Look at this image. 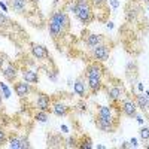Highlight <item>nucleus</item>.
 Segmentation results:
<instances>
[{
	"instance_id": "1",
	"label": "nucleus",
	"mask_w": 149,
	"mask_h": 149,
	"mask_svg": "<svg viewBox=\"0 0 149 149\" xmlns=\"http://www.w3.org/2000/svg\"><path fill=\"white\" fill-rule=\"evenodd\" d=\"M76 18L84 24V26H88V24L94 19V9L90 3V0H76Z\"/></svg>"
},
{
	"instance_id": "2",
	"label": "nucleus",
	"mask_w": 149,
	"mask_h": 149,
	"mask_svg": "<svg viewBox=\"0 0 149 149\" xmlns=\"http://www.w3.org/2000/svg\"><path fill=\"white\" fill-rule=\"evenodd\" d=\"M95 125L98 130L104 133H113L118 127V118L112 116H97L95 118Z\"/></svg>"
},
{
	"instance_id": "3",
	"label": "nucleus",
	"mask_w": 149,
	"mask_h": 149,
	"mask_svg": "<svg viewBox=\"0 0 149 149\" xmlns=\"http://www.w3.org/2000/svg\"><path fill=\"white\" fill-rule=\"evenodd\" d=\"M91 57L95 61H98V63H104V61H107L109 57H110V46L104 42L100 43L94 49H91Z\"/></svg>"
},
{
	"instance_id": "4",
	"label": "nucleus",
	"mask_w": 149,
	"mask_h": 149,
	"mask_svg": "<svg viewBox=\"0 0 149 149\" xmlns=\"http://www.w3.org/2000/svg\"><path fill=\"white\" fill-rule=\"evenodd\" d=\"M121 112L128 118H134L137 115V104H136V100H133L131 97H125L124 100H121Z\"/></svg>"
},
{
	"instance_id": "5",
	"label": "nucleus",
	"mask_w": 149,
	"mask_h": 149,
	"mask_svg": "<svg viewBox=\"0 0 149 149\" xmlns=\"http://www.w3.org/2000/svg\"><path fill=\"white\" fill-rule=\"evenodd\" d=\"M51 18H54V19L60 24V27L63 29L64 33L70 29V18H69V15H67V10H66V9L54 10V14L51 15Z\"/></svg>"
},
{
	"instance_id": "6",
	"label": "nucleus",
	"mask_w": 149,
	"mask_h": 149,
	"mask_svg": "<svg viewBox=\"0 0 149 149\" xmlns=\"http://www.w3.org/2000/svg\"><path fill=\"white\" fill-rule=\"evenodd\" d=\"M30 51H31V55H33L36 60H39V61H51V57H49L48 49H46L43 45L30 43Z\"/></svg>"
},
{
	"instance_id": "7",
	"label": "nucleus",
	"mask_w": 149,
	"mask_h": 149,
	"mask_svg": "<svg viewBox=\"0 0 149 149\" xmlns=\"http://www.w3.org/2000/svg\"><path fill=\"white\" fill-rule=\"evenodd\" d=\"M106 94H107V98H109L110 102L116 103V102H121V100H122L124 94H125V90H124L122 85L115 84V85L109 86V88L106 90Z\"/></svg>"
},
{
	"instance_id": "8",
	"label": "nucleus",
	"mask_w": 149,
	"mask_h": 149,
	"mask_svg": "<svg viewBox=\"0 0 149 149\" xmlns=\"http://www.w3.org/2000/svg\"><path fill=\"white\" fill-rule=\"evenodd\" d=\"M103 74H104V69L102 66V63H98V61H94V63L88 64L85 67V76L86 78H103Z\"/></svg>"
},
{
	"instance_id": "9",
	"label": "nucleus",
	"mask_w": 149,
	"mask_h": 149,
	"mask_svg": "<svg viewBox=\"0 0 149 149\" xmlns=\"http://www.w3.org/2000/svg\"><path fill=\"white\" fill-rule=\"evenodd\" d=\"M8 146L10 149H30V142L27 137H18V136H12L8 139Z\"/></svg>"
},
{
	"instance_id": "10",
	"label": "nucleus",
	"mask_w": 149,
	"mask_h": 149,
	"mask_svg": "<svg viewBox=\"0 0 149 149\" xmlns=\"http://www.w3.org/2000/svg\"><path fill=\"white\" fill-rule=\"evenodd\" d=\"M0 73L3 74V78H5L8 82L14 84L15 79H17V76H18V67H17L14 63H9V61H8V64H6L2 70H0Z\"/></svg>"
},
{
	"instance_id": "11",
	"label": "nucleus",
	"mask_w": 149,
	"mask_h": 149,
	"mask_svg": "<svg viewBox=\"0 0 149 149\" xmlns=\"http://www.w3.org/2000/svg\"><path fill=\"white\" fill-rule=\"evenodd\" d=\"M48 31H49V36H51L54 40H58L60 37H63L66 34L63 31V29L60 27V24L54 18H49V21H48Z\"/></svg>"
},
{
	"instance_id": "12",
	"label": "nucleus",
	"mask_w": 149,
	"mask_h": 149,
	"mask_svg": "<svg viewBox=\"0 0 149 149\" xmlns=\"http://www.w3.org/2000/svg\"><path fill=\"white\" fill-rule=\"evenodd\" d=\"M34 107L37 110H46V112H49V110H51V98H49V95L39 93V94L36 95Z\"/></svg>"
},
{
	"instance_id": "13",
	"label": "nucleus",
	"mask_w": 149,
	"mask_h": 149,
	"mask_svg": "<svg viewBox=\"0 0 149 149\" xmlns=\"http://www.w3.org/2000/svg\"><path fill=\"white\" fill-rule=\"evenodd\" d=\"M14 91L17 93V95L19 98H26L30 95L31 93V84L26 82V81H21V82H15L14 84Z\"/></svg>"
},
{
	"instance_id": "14",
	"label": "nucleus",
	"mask_w": 149,
	"mask_h": 149,
	"mask_svg": "<svg viewBox=\"0 0 149 149\" xmlns=\"http://www.w3.org/2000/svg\"><path fill=\"white\" fill-rule=\"evenodd\" d=\"M69 110H70V107L60 100H55V102L51 103V112L57 116H66L69 113Z\"/></svg>"
},
{
	"instance_id": "15",
	"label": "nucleus",
	"mask_w": 149,
	"mask_h": 149,
	"mask_svg": "<svg viewBox=\"0 0 149 149\" xmlns=\"http://www.w3.org/2000/svg\"><path fill=\"white\" fill-rule=\"evenodd\" d=\"M103 42H104V36L103 34H97V33L88 34V36H86V39H85V45L88 46V49H94L95 46H98Z\"/></svg>"
},
{
	"instance_id": "16",
	"label": "nucleus",
	"mask_w": 149,
	"mask_h": 149,
	"mask_svg": "<svg viewBox=\"0 0 149 149\" xmlns=\"http://www.w3.org/2000/svg\"><path fill=\"white\" fill-rule=\"evenodd\" d=\"M86 86L90 88L93 94H97L103 88V78H94V76L86 78Z\"/></svg>"
},
{
	"instance_id": "17",
	"label": "nucleus",
	"mask_w": 149,
	"mask_h": 149,
	"mask_svg": "<svg viewBox=\"0 0 149 149\" xmlns=\"http://www.w3.org/2000/svg\"><path fill=\"white\" fill-rule=\"evenodd\" d=\"M48 148H64V139L60 134H49L46 139Z\"/></svg>"
},
{
	"instance_id": "18",
	"label": "nucleus",
	"mask_w": 149,
	"mask_h": 149,
	"mask_svg": "<svg viewBox=\"0 0 149 149\" xmlns=\"http://www.w3.org/2000/svg\"><path fill=\"white\" fill-rule=\"evenodd\" d=\"M29 0H9V8L17 12V14H24L27 9Z\"/></svg>"
},
{
	"instance_id": "19",
	"label": "nucleus",
	"mask_w": 149,
	"mask_h": 149,
	"mask_svg": "<svg viewBox=\"0 0 149 149\" xmlns=\"http://www.w3.org/2000/svg\"><path fill=\"white\" fill-rule=\"evenodd\" d=\"M73 91L74 94H78L81 98H85V94H86V84L84 82L82 78H78V79H74L73 82Z\"/></svg>"
},
{
	"instance_id": "20",
	"label": "nucleus",
	"mask_w": 149,
	"mask_h": 149,
	"mask_svg": "<svg viewBox=\"0 0 149 149\" xmlns=\"http://www.w3.org/2000/svg\"><path fill=\"white\" fill-rule=\"evenodd\" d=\"M21 74H22V79L29 84H37L39 82V74H37V72H34L31 69H22Z\"/></svg>"
},
{
	"instance_id": "21",
	"label": "nucleus",
	"mask_w": 149,
	"mask_h": 149,
	"mask_svg": "<svg viewBox=\"0 0 149 149\" xmlns=\"http://www.w3.org/2000/svg\"><path fill=\"white\" fill-rule=\"evenodd\" d=\"M134 100H136V104H137V107H140L145 113L146 112H149V98L146 97V94H136L134 95Z\"/></svg>"
},
{
	"instance_id": "22",
	"label": "nucleus",
	"mask_w": 149,
	"mask_h": 149,
	"mask_svg": "<svg viewBox=\"0 0 149 149\" xmlns=\"http://www.w3.org/2000/svg\"><path fill=\"white\" fill-rule=\"evenodd\" d=\"M139 10H140V6L137 3H130L125 9V18L128 21H134L139 15Z\"/></svg>"
},
{
	"instance_id": "23",
	"label": "nucleus",
	"mask_w": 149,
	"mask_h": 149,
	"mask_svg": "<svg viewBox=\"0 0 149 149\" xmlns=\"http://www.w3.org/2000/svg\"><path fill=\"white\" fill-rule=\"evenodd\" d=\"M10 27H14V21L0 10V29L6 30V29H10Z\"/></svg>"
},
{
	"instance_id": "24",
	"label": "nucleus",
	"mask_w": 149,
	"mask_h": 149,
	"mask_svg": "<svg viewBox=\"0 0 149 149\" xmlns=\"http://www.w3.org/2000/svg\"><path fill=\"white\" fill-rule=\"evenodd\" d=\"M97 116H112V118H115L113 116V107H110V106H98Z\"/></svg>"
},
{
	"instance_id": "25",
	"label": "nucleus",
	"mask_w": 149,
	"mask_h": 149,
	"mask_svg": "<svg viewBox=\"0 0 149 149\" xmlns=\"http://www.w3.org/2000/svg\"><path fill=\"white\" fill-rule=\"evenodd\" d=\"M78 148H81V149H91V148H94L91 137H88V136H84V137L79 140V143H78Z\"/></svg>"
},
{
	"instance_id": "26",
	"label": "nucleus",
	"mask_w": 149,
	"mask_h": 149,
	"mask_svg": "<svg viewBox=\"0 0 149 149\" xmlns=\"http://www.w3.org/2000/svg\"><path fill=\"white\" fill-rule=\"evenodd\" d=\"M93 9H107V0H90Z\"/></svg>"
},
{
	"instance_id": "27",
	"label": "nucleus",
	"mask_w": 149,
	"mask_h": 149,
	"mask_svg": "<svg viewBox=\"0 0 149 149\" xmlns=\"http://www.w3.org/2000/svg\"><path fill=\"white\" fill-rule=\"evenodd\" d=\"M48 113L49 112H46V110H37V113L34 115V119L37 122H46L48 121Z\"/></svg>"
},
{
	"instance_id": "28",
	"label": "nucleus",
	"mask_w": 149,
	"mask_h": 149,
	"mask_svg": "<svg viewBox=\"0 0 149 149\" xmlns=\"http://www.w3.org/2000/svg\"><path fill=\"white\" fill-rule=\"evenodd\" d=\"M67 12H72V14L76 15V10H78V6H76V0H67L66 3V8H64Z\"/></svg>"
},
{
	"instance_id": "29",
	"label": "nucleus",
	"mask_w": 149,
	"mask_h": 149,
	"mask_svg": "<svg viewBox=\"0 0 149 149\" xmlns=\"http://www.w3.org/2000/svg\"><path fill=\"white\" fill-rule=\"evenodd\" d=\"M79 140L76 137H69L67 140H64V148H78Z\"/></svg>"
},
{
	"instance_id": "30",
	"label": "nucleus",
	"mask_w": 149,
	"mask_h": 149,
	"mask_svg": "<svg viewBox=\"0 0 149 149\" xmlns=\"http://www.w3.org/2000/svg\"><path fill=\"white\" fill-rule=\"evenodd\" d=\"M140 139L146 143V142H149V128L148 127H143V128H140Z\"/></svg>"
},
{
	"instance_id": "31",
	"label": "nucleus",
	"mask_w": 149,
	"mask_h": 149,
	"mask_svg": "<svg viewBox=\"0 0 149 149\" xmlns=\"http://www.w3.org/2000/svg\"><path fill=\"white\" fill-rule=\"evenodd\" d=\"M0 91L3 93V97H5V98H9V97H10V91H9V88H8L3 82H0Z\"/></svg>"
},
{
	"instance_id": "32",
	"label": "nucleus",
	"mask_w": 149,
	"mask_h": 149,
	"mask_svg": "<svg viewBox=\"0 0 149 149\" xmlns=\"http://www.w3.org/2000/svg\"><path fill=\"white\" fill-rule=\"evenodd\" d=\"M46 74H48V78H49V79H52V81H57V78H58V72H57V69H54V70L48 69V70H46Z\"/></svg>"
},
{
	"instance_id": "33",
	"label": "nucleus",
	"mask_w": 149,
	"mask_h": 149,
	"mask_svg": "<svg viewBox=\"0 0 149 149\" xmlns=\"http://www.w3.org/2000/svg\"><path fill=\"white\" fill-rule=\"evenodd\" d=\"M5 143H8V136H6V131L0 127V146H3Z\"/></svg>"
},
{
	"instance_id": "34",
	"label": "nucleus",
	"mask_w": 149,
	"mask_h": 149,
	"mask_svg": "<svg viewBox=\"0 0 149 149\" xmlns=\"http://www.w3.org/2000/svg\"><path fill=\"white\" fill-rule=\"evenodd\" d=\"M8 55L6 54H3V52H0V70H2L3 67H5V63H8Z\"/></svg>"
},
{
	"instance_id": "35",
	"label": "nucleus",
	"mask_w": 149,
	"mask_h": 149,
	"mask_svg": "<svg viewBox=\"0 0 149 149\" xmlns=\"http://www.w3.org/2000/svg\"><path fill=\"white\" fill-rule=\"evenodd\" d=\"M128 146H130V148H137V146H139V143H137V139H134V137H133V139L128 142Z\"/></svg>"
},
{
	"instance_id": "36",
	"label": "nucleus",
	"mask_w": 149,
	"mask_h": 149,
	"mask_svg": "<svg viewBox=\"0 0 149 149\" xmlns=\"http://www.w3.org/2000/svg\"><path fill=\"white\" fill-rule=\"evenodd\" d=\"M109 3H110V6L113 8V9H116V8L119 6V2H118V0H109Z\"/></svg>"
},
{
	"instance_id": "37",
	"label": "nucleus",
	"mask_w": 149,
	"mask_h": 149,
	"mask_svg": "<svg viewBox=\"0 0 149 149\" xmlns=\"http://www.w3.org/2000/svg\"><path fill=\"white\" fill-rule=\"evenodd\" d=\"M78 106H79V110H82V112H85V110H86V106H85V103H84V102H79V103H78Z\"/></svg>"
},
{
	"instance_id": "38",
	"label": "nucleus",
	"mask_w": 149,
	"mask_h": 149,
	"mask_svg": "<svg viewBox=\"0 0 149 149\" xmlns=\"http://www.w3.org/2000/svg\"><path fill=\"white\" fill-rule=\"evenodd\" d=\"M134 118H136V119H137V122H139V124H143V122H145V119H143V118H142V116H140L139 113H137V115H136Z\"/></svg>"
},
{
	"instance_id": "39",
	"label": "nucleus",
	"mask_w": 149,
	"mask_h": 149,
	"mask_svg": "<svg viewBox=\"0 0 149 149\" xmlns=\"http://www.w3.org/2000/svg\"><path fill=\"white\" fill-rule=\"evenodd\" d=\"M61 133H69V127L67 125H61Z\"/></svg>"
},
{
	"instance_id": "40",
	"label": "nucleus",
	"mask_w": 149,
	"mask_h": 149,
	"mask_svg": "<svg viewBox=\"0 0 149 149\" xmlns=\"http://www.w3.org/2000/svg\"><path fill=\"white\" fill-rule=\"evenodd\" d=\"M107 29H110V30L113 29V22H112V21H109V22H107Z\"/></svg>"
},
{
	"instance_id": "41",
	"label": "nucleus",
	"mask_w": 149,
	"mask_h": 149,
	"mask_svg": "<svg viewBox=\"0 0 149 149\" xmlns=\"http://www.w3.org/2000/svg\"><path fill=\"white\" fill-rule=\"evenodd\" d=\"M0 6H2V8H3V10H5V12L8 10V6H6V5H5L3 2H0Z\"/></svg>"
},
{
	"instance_id": "42",
	"label": "nucleus",
	"mask_w": 149,
	"mask_h": 149,
	"mask_svg": "<svg viewBox=\"0 0 149 149\" xmlns=\"http://www.w3.org/2000/svg\"><path fill=\"white\" fill-rule=\"evenodd\" d=\"M137 88H139V91H143V84H139Z\"/></svg>"
},
{
	"instance_id": "43",
	"label": "nucleus",
	"mask_w": 149,
	"mask_h": 149,
	"mask_svg": "<svg viewBox=\"0 0 149 149\" xmlns=\"http://www.w3.org/2000/svg\"><path fill=\"white\" fill-rule=\"evenodd\" d=\"M2 97H3V95L0 94V110H2V106H3V104H2Z\"/></svg>"
},
{
	"instance_id": "44",
	"label": "nucleus",
	"mask_w": 149,
	"mask_h": 149,
	"mask_svg": "<svg viewBox=\"0 0 149 149\" xmlns=\"http://www.w3.org/2000/svg\"><path fill=\"white\" fill-rule=\"evenodd\" d=\"M29 2H31V3H37L39 0H29Z\"/></svg>"
},
{
	"instance_id": "45",
	"label": "nucleus",
	"mask_w": 149,
	"mask_h": 149,
	"mask_svg": "<svg viewBox=\"0 0 149 149\" xmlns=\"http://www.w3.org/2000/svg\"><path fill=\"white\" fill-rule=\"evenodd\" d=\"M137 2H148L149 3V0H137Z\"/></svg>"
},
{
	"instance_id": "46",
	"label": "nucleus",
	"mask_w": 149,
	"mask_h": 149,
	"mask_svg": "<svg viewBox=\"0 0 149 149\" xmlns=\"http://www.w3.org/2000/svg\"><path fill=\"white\" fill-rule=\"evenodd\" d=\"M146 97H148V98H149V91H146Z\"/></svg>"
}]
</instances>
